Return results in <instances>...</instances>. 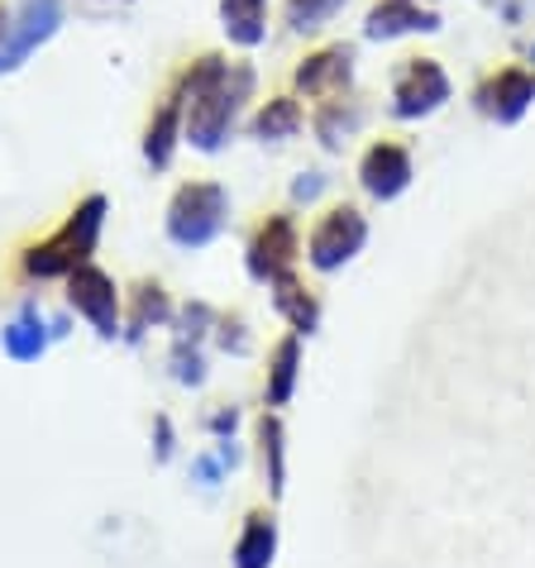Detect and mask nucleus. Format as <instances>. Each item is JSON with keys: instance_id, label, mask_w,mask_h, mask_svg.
Instances as JSON below:
<instances>
[{"instance_id": "10", "label": "nucleus", "mask_w": 535, "mask_h": 568, "mask_svg": "<svg viewBox=\"0 0 535 568\" xmlns=\"http://www.w3.org/2000/svg\"><path fill=\"white\" fill-rule=\"evenodd\" d=\"M354 82V43H330V49H316L311 58H302L296 68V91L311 101H330L344 97Z\"/></svg>"}, {"instance_id": "9", "label": "nucleus", "mask_w": 535, "mask_h": 568, "mask_svg": "<svg viewBox=\"0 0 535 568\" xmlns=\"http://www.w3.org/2000/svg\"><path fill=\"white\" fill-rule=\"evenodd\" d=\"M296 254H302V240H296V220L292 215H268L254 244H249V273L259 282H277L282 273H292Z\"/></svg>"}, {"instance_id": "17", "label": "nucleus", "mask_w": 535, "mask_h": 568, "mask_svg": "<svg viewBox=\"0 0 535 568\" xmlns=\"http://www.w3.org/2000/svg\"><path fill=\"white\" fill-rule=\"evenodd\" d=\"M302 105H296V97H273V101H263L259 105V115H254V139H263V144H277V139H292L296 130H302Z\"/></svg>"}, {"instance_id": "8", "label": "nucleus", "mask_w": 535, "mask_h": 568, "mask_svg": "<svg viewBox=\"0 0 535 568\" xmlns=\"http://www.w3.org/2000/svg\"><path fill=\"white\" fill-rule=\"evenodd\" d=\"M474 105L483 110L487 120L516 124L535 105V72L531 68H497V72H487L478 82V91H474Z\"/></svg>"}, {"instance_id": "21", "label": "nucleus", "mask_w": 535, "mask_h": 568, "mask_svg": "<svg viewBox=\"0 0 535 568\" xmlns=\"http://www.w3.org/2000/svg\"><path fill=\"white\" fill-rule=\"evenodd\" d=\"M296 363H302V344L296 339H282L277 354H273V373H268V406H282L296 387Z\"/></svg>"}, {"instance_id": "7", "label": "nucleus", "mask_w": 535, "mask_h": 568, "mask_svg": "<svg viewBox=\"0 0 535 568\" xmlns=\"http://www.w3.org/2000/svg\"><path fill=\"white\" fill-rule=\"evenodd\" d=\"M68 302L77 306V315H87L91 329L101 339H115L120 335V296H115V282L110 273H101L97 263H82L68 273Z\"/></svg>"}, {"instance_id": "2", "label": "nucleus", "mask_w": 535, "mask_h": 568, "mask_svg": "<svg viewBox=\"0 0 535 568\" xmlns=\"http://www.w3.org/2000/svg\"><path fill=\"white\" fill-rule=\"evenodd\" d=\"M105 196H87L77 201V211L62 220V230L49 234L43 244H29L24 248V273L29 277H68L72 267L91 263L97 254V240H101V225H105Z\"/></svg>"}, {"instance_id": "6", "label": "nucleus", "mask_w": 535, "mask_h": 568, "mask_svg": "<svg viewBox=\"0 0 535 568\" xmlns=\"http://www.w3.org/2000/svg\"><path fill=\"white\" fill-rule=\"evenodd\" d=\"M369 240V220L359 215L354 206H330L316 230H311V267H321V273H335V267L350 263L359 248Z\"/></svg>"}, {"instance_id": "20", "label": "nucleus", "mask_w": 535, "mask_h": 568, "mask_svg": "<svg viewBox=\"0 0 535 568\" xmlns=\"http://www.w3.org/2000/svg\"><path fill=\"white\" fill-rule=\"evenodd\" d=\"M172 321V302L159 282H144V287L134 292V311H130V339H139L149 325H168Z\"/></svg>"}, {"instance_id": "4", "label": "nucleus", "mask_w": 535, "mask_h": 568, "mask_svg": "<svg viewBox=\"0 0 535 568\" xmlns=\"http://www.w3.org/2000/svg\"><path fill=\"white\" fill-rule=\"evenodd\" d=\"M58 29H62V0H24L14 14H6V24H0V77L24 68Z\"/></svg>"}, {"instance_id": "3", "label": "nucleus", "mask_w": 535, "mask_h": 568, "mask_svg": "<svg viewBox=\"0 0 535 568\" xmlns=\"http://www.w3.org/2000/svg\"><path fill=\"white\" fill-rule=\"evenodd\" d=\"M230 215V196L220 182H186L168 201V240L178 248H206Z\"/></svg>"}, {"instance_id": "26", "label": "nucleus", "mask_w": 535, "mask_h": 568, "mask_svg": "<svg viewBox=\"0 0 535 568\" xmlns=\"http://www.w3.org/2000/svg\"><path fill=\"white\" fill-rule=\"evenodd\" d=\"M325 192V178L321 172H302V178L292 182V201H316Z\"/></svg>"}, {"instance_id": "31", "label": "nucleus", "mask_w": 535, "mask_h": 568, "mask_svg": "<svg viewBox=\"0 0 535 568\" xmlns=\"http://www.w3.org/2000/svg\"><path fill=\"white\" fill-rule=\"evenodd\" d=\"M531 58H535V49H531Z\"/></svg>"}, {"instance_id": "13", "label": "nucleus", "mask_w": 535, "mask_h": 568, "mask_svg": "<svg viewBox=\"0 0 535 568\" xmlns=\"http://www.w3.org/2000/svg\"><path fill=\"white\" fill-rule=\"evenodd\" d=\"M182 144V97L172 91V97L159 105V115L149 120V130H144V163L153 172H163L172 163V153H178Z\"/></svg>"}, {"instance_id": "16", "label": "nucleus", "mask_w": 535, "mask_h": 568, "mask_svg": "<svg viewBox=\"0 0 535 568\" xmlns=\"http://www.w3.org/2000/svg\"><path fill=\"white\" fill-rule=\"evenodd\" d=\"M273 549H277V526L268 511H254L249 516V526L240 535V545H234V568H268L273 564Z\"/></svg>"}, {"instance_id": "23", "label": "nucleus", "mask_w": 535, "mask_h": 568, "mask_svg": "<svg viewBox=\"0 0 535 568\" xmlns=\"http://www.w3.org/2000/svg\"><path fill=\"white\" fill-rule=\"evenodd\" d=\"M259 445H263V464H268V487L282 493V425H277V416L259 420Z\"/></svg>"}, {"instance_id": "22", "label": "nucleus", "mask_w": 535, "mask_h": 568, "mask_svg": "<svg viewBox=\"0 0 535 568\" xmlns=\"http://www.w3.org/2000/svg\"><path fill=\"white\" fill-rule=\"evenodd\" d=\"M350 0H287V29L292 34H316Z\"/></svg>"}, {"instance_id": "28", "label": "nucleus", "mask_w": 535, "mask_h": 568, "mask_svg": "<svg viewBox=\"0 0 535 568\" xmlns=\"http://www.w3.org/2000/svg\"><path fill=\"white\" fill-rule=\"evenodd\" d=\"M168 454H172V425L159 416V459H168Z\"/></svg>"}, {"instance_id": "29", "label": "nucleus", "mask_w": 535, "mask_h": 568, "mask_svg": "<svg viewBox=\"0 0 535 568\" xmlns=\"http://www.w3.org/2000/svg\"><path fill=\"white\" fill-rule=\"evenodd\" d=\"M211 430H215V435H230V430H234V412H220V416L211 420Z\"/></svg>"}, {"instance_id": "18", "label": "nucleus", "mask_w": 535, "mask_h": 568, "mask_svg": "<svg viewBox=\"0 0 535 568\" xmlns=\"http://www.w3.org/2000/svg\"><path fill=\"white\" fill-rule=\"evenodd\" d=\"M0 344H6V354H10V358H20V363H34L43 349H49V335H43V325H39L34 306H29L20 321H10L6 329H0Z\"/></svg>"}, {"instance_id": "14", "label": "nucleus", "mask_w": 535, "mask_h": 568, "mask_svg": "<svg viewBox=\"0 0 535 568\" xmlns=\"http://www.w3.org/2000/svg\"><path fill=\"white\" fill-rule=\"evenodd\" d=\"M220 29L234 49H259L268 39V0H220Z\"/></svg>"}, {"instance_id": "5", "label": "nucleus", "mask_w": 535, "mask_h": 568, "mask_svg": "<svg viewBox=\"0 0 535 568\" xmlns=\"http://www.w3.org/2000/svg\"><path fill=\"white\" fill-rule=\"evenodd\" d=\"M450 101V72L435 58H406L392 82V115L397 120H421L435 115Z\"/></svg>"}, {"instance_id": "19", "label": "nucleus", "mask_w": 535, "mask_h": 568, "mask_svg": "<svg viewBox=\"0 0 535 568\" xmlns=\"http://www.w3.org/2000/svg\"><path fill=\"white\" fill-rule=\"evenodd\" d=\"M273 302H277V311L287 315V321L302 329V335H311L316 329V321H321V311H316V302L302 292V282H296L292 273H282L277 282H273Z\"/></svg>"}, {"instance_id": "24", "label": "nucleus", "mask_w": 535, "mask_h": 568, "mask_svg": "<svg viewBox=\"0 0 535 568\" xmlns=\"http://www.w3.org/2000/svg\"><path fill=\"white\" fill-rule=\"evenodd\" d=\"M172 373H178V383H186V387L206 383V363H201L196 349H186V339H178V349H172Z\"/></svg>"}, {"instance_id": "30", "label": "nucleus", "mask_w": 535, "mask_h": 568, "mask_svg": "<svg viewBox=\"0 0 535 568\" xmlns=\"http://www.w3.org/2000/svg\"><path fill=\"white\" fill-rule=\"evenodd\" d=\"M421 6H431V0H421Z\"/></svg>"}, {"instance_id": "11", "label": "nucleus", "mask_w": 535, "mask_h": 568, "mask_svg": "<svg viewBox=\"0 0 535 568\" xmlns=\"http://www.w3.org/2000/svg\"><path fill=\"white\" fill-rule=\"evenodd\" d=\"M440 29V14L421 0H377L364 20V39L373 43H392V39H406V34H435Z\"/></svg>"}, {"instance_id": "15", "label": "nucleus", "mask_w": 535, "mask_h": 568, "mask_svg": "<svg viewBox=\"0 0 535 568\" xmlns=\"http://www.w3.org/2000/svg\"><path fill=\"white\" fill-rule=\"evenodd\" d=\"M311 124H316V139L325 149H344V139H354L359 124H364V105L350 97H330V101H321Z\"/></svg>"}, {"instance_id": "12", "label": "nucleus", "mask_w": 535, "mask_h": 568, "mask_svg": "<svg viewBox=\"0 0 535 568\" xmlns=\"http://www.w3.org/2000/svg\"><path fill=\"white\" fill-rule=\"evenodd\" d=\"M359 182H364V192L373 201L402 196L406 186H412V153H406L402 144H392V139H383V144H373L364 153V163H359Z\"/></svg>"}, {"instance_id": "1", "label": "nucleus", "mask_w": 535, "mask_h": 568, "mask_svg": "<svg viewBox=\"0 0 535 568\" xmlns=\"http://www.w3.org/2000/svg\"><path fill=\"white\" fill-rule=\"evenodd\" d=\"M259 77L249 62H225L220 53H201L182 82L172 87L182 97V139L201 153H220L234 124L244 115V101L254 97Z\"/></svg>"}, {"instance_id": "25", "label": "nucleus", "mask_w": 535, "mask_h": 568, "mask_svg": "<svg viewBox=\"0 0 535 568\" xmlns=\"http://www.w3.org/2000/svg\"><path fill=\"white\" fill-rule=\"evenodd\" d=\"M211 321H215V311L201 306V302H192V306H186V315H182V335H178V339H196Z\"/></svg>"}, {"instance_id": "27", "label": "nucleus", "mask_w": 535, "mask_h": 568, "mask_svg": "<svg viewBox=\"0 0 535 568\" xmlns=\"http://www.w3.org/2000/svg\"><path fill=\"white\" fill-rule=\"evenodd\" d=\"M220 344L234 354H249V335H244V325L240 321H220Z\"/></svg>"}]
</instances>
